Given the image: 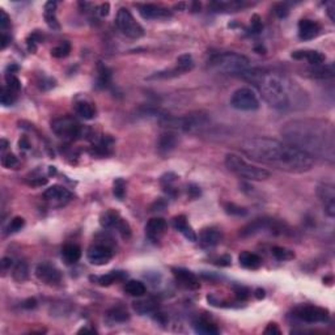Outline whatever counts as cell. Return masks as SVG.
<instances>
[{
  "mask_svg": "<svg viewBox=\"0 0 335 335\" xmlns=\"http://www.w3.org/2000/svg\"><path fill=\"white\" fill-rule=\"evenodd\" d=\"M282 135L288 144L308 156L334 162L335 131L333 123L321 119H296L284 125Z\"/></svg>",
  "mask_w": 335,
  "mask_h": 335,
  "instance_id": "1",
  "label": "cell"
},
{
  "mask_svg": "<svg viewBox=\"0 0 335 335\" xmlns=\"http://www.w3.org/2000/svg\"><path fill=\"white\" fill-rule=\"evenodd\" d=\"M249 157L287 173H305L313 168L314 160L285 142L270 138H250L241 144Z\"/></svg>",
  "mask_w": 335,
  "mask_h": 335,
  "instance_id": "2",
  "label": "cell"
},
{
  "mask_svg": "<svg viewBox=\"0 0 335 335\" xmlns=\"http://www.w3.org/2000/svg\"><path fill=\"white\" fill-rule=\"evenodd\" d=\"M242 77L254 84L264 101L275 109L285 110L295 105H304V92L285 76L260 68H250Z\"/></svg>",
  "mask_w": 335,
  "mask_h": 335,
  "instance_id": "3",
  "label": "cell"
},
{
  "mask_svg": "<svg viewBox=\"0 0 335 335\" xmlns=\"http://www.w3.org/2000/svg\"><path fill=\"white\" fill-rule=\"evenodd\" d=\"M208 66L213 71L232 76H244L250 70V62L248 58L232 52L213 55L208 60Z\"/></svg>",
  "mask_w": 335,
  "mask_h": 335,
  "instance_id": "4",
  "label": "cell"
},
{
  "mask_svg": "<svg viewBox=\"0 0 335 335\" xmlns=\"http://www.w3.org/2000/svg\"><path fill=\"white\" fill-rule=\"evenodd\" d=\"M225 166L228 168L229 172L249 181H266L271 177V173L267 169L253 165L236 154H229L225 156Z\"/></svg>",
  "mask_w": 335,
  "mask_h": 335,
  "instance_id": "5",
  "label": "cell"
},
{
  "mask_svg": "<svg viewBox=\"0 0 335 335\" xmlns=\"http://www.w3.org/2000/svg\"><path fill=\"white\" fill-rule=\"evenodd\" d=\"M52 130L56 136L64 140H74L83 134L81 125L71 115H64L54 119L52 122Z\"/></svg>",
  "mask_w": 335,
  "mask_h": 335,
  "instance_id": "6",
  "label": "cell"
},
{
  "mask_svg": "<svg viewBox=\"0 0 335 335\" xmlns=\"http://www.w3.org/2000/svg\"><path fill=\"white\" fill-rule=\"evenodd\" d=\"M115 25L125 36L138 40L144 36V29L138 21L135 20L132 13L127 8H121L115 17Z\"/></svg>",
  "mask_w": 335,
  "mask_h": 335,
  "instance_id": "7",
  "label": "cell"
},
{
  "mask_svg": "<svg viewBox=\"0 0 335 335\" xmlns=\"http://www.w3.org/2000/svg\"><path fill=\"white\" fill-rule=\"evenodd\" d=\"M231 105L236 110L241 111H254L259 107V99L256 92L250 88H240L233 92L231 97Z\"/></svg>",
  "mask_w": 335,
  "mask_h": 335,
  "instance_id": "8",
  "label": "cell"
},
{
  "mask_svg": "<svg viewBox=\"0 0 335 335\" xmlns=\"http://www.w3.org/2000/svg\"><path fill=\"white\" fill-rule=\"evenodd\" d=\"M283 233V224L279 221L274 220V219H267V217H262V219H256L248 225H245L244 228L241 229L240 234L242 237H250L258 233Z\"/></svg>",
  "mask_w": 335,
  "mask_h": 335,
  "instance_id": "9",
  "label": "cell"
},
{
  "mask_svg": "<svg viewBox=\"0 0 335 335\" xmlns=\"http://www.w3.org/2000/svg\"><path fill=\"white\" fill-rule=\"evenodd\" d=\"M295 315L301 321L309 323H318V322H327L330 318V314L326 309L319 307H313V305H308V307H300L295 310Z\"/></svg>",
  "mask_w": 335,
  "mask_h": 335,
  "instance_id": "10",
  "label": "cell"
},
{
  "mask_svg": "<svg viewBox=\"0 0 335 335\" xmlns=\"http://www.w3.org/2000/svg\"><path fill=\"white\" fill-rule=\"evenodd\" d=\"M100 224L103 225V228H117L118 232L122 234V237L127 238L130 237L131 229L126 221L123 220L122 217L119 216L118 212H115L113 209H109L100 217Z\"/></svg>",
  "mask_w": 335,
  "mask_h": 335,
  "instance_id": "11",
  "label": "cell"
},
{
  "mask_svg": "<svg viewBox=\"0 0 335 335\" xmlns=\"http://www.w3.org/2000/svg\"><path fill=\"white\" fill-rule=\"evenodd\" d=\"M317 194H318L319 199L322 202L323 208L326 212L327 216L334 217L335 216V189L333 183L329 182H323L317 187Z\"/></svg>",
  "mask_w": 335,
  "mask_h": 335,
  "instance_id": "12",
  "label": "cell"
},
{
  "mask_svg": "<svg viewBox=\"0 0 335 335\" xmlns=\"http://www.w3.org/2000/svg\"><path fill=\"white\" fill-rule=\"evenodd\" d=\"M87 258L95 266H103L109 263L113 258V250L106 245L96 244L88 249Z\"/></svg>",
  "mask_w": 335,
  "mask_h": 335,
  "instance_id": "13",
  "label": "cell"
},
{
  "mask_svg": "<svg viewBox=\"0 0 335 335\" xmlns=\"http://www.w3.org/2000/svg\"><path fill=\"white\" fill-rule=\"evenodd\" d=\"M36 276L41 282L50 285H55L62 282V274L55 266L50 263H41L36 268Z\"/></svg>",
  "mask_w": 335,
  "mask_h": 335,
  "instance_id": "14",
  "label": "cell"
},
{
  "mask_svg": "<svg viewBox=\"0 0 335 335\" xmlns=\"http://www.w3.org/2000/svg\"><path fill=\"white\" fill-rule=\"evenodd\" d=\"M172 272H173L174 278L178 282V284L186 288V289H198V288H201L199 279H198V276L194 272L182 267L172 268Z\"/></svg>",
  "mask_w": 335,
  "mask_h": 335,
  "instance_id": "15",
  "label": "cell"
},
{
  "mask_svg": "<svg viewBox=\"0 0 335 335\" xmlns=\"http://www.w3.org/2000/svg\"><path fill=\"white\" fill-rule=\"evenodd\" d=\"M139 13L146 20H157V19H168L172 16L169 9L162 8L156 4H138Z\"/></svg>",
  "mask_w": 335,
  "mask_h": 335,
  "instance_id": "16",
  "label": "cell"
},
{
  "mask_svg": "<svg viewBox=\"0 0 335 335\" xmlns=\"http://www.w3.org/2000/svg\"><path fill=\"white\" fill-rule=\"evenodd\" d=\"M166 231V221L161 217L151 219L146 225V234L151 241H158Z\"/></svg>",
  "mask_w": 335,
  "mask_h": 335,
  "instance_id": "17",
  "label": "cell"
},
{
  "mask_svg": "<svg viewBox=\"0 0 335 335\" xmlns=\"http://www.w3.org/2000/svg\"><path fill=\"white\" fill-rule=\"evenodd\" d=\"M319 32H321V26L315 21L305 19L299 23V37L301 40H313L314 37L318 36Z\"/></svg>",
  "mask_w": 335,
  "mask_h": 335,
  "instance_id": "18",
  "label": "cell"
},
{
  "mask_svg": "<svg viewBox=\"0 0 335 335\" xmlns=\"http://www.w3.org/2000/svg\"><path fill=\"white\" fill-rule=\"evenodd\" d=\"M173 227L177 229L178 232L182 233L186 240L191 241V242H195L198 240L197 233L194 232V229L191 228V225L189 224V221L186 219V216L183 215H180V216H176L173 219Z\"/></svg>",
  "mask_w": 335,
  "mask_h": 335,
  "instance_id": "19",
  "label": "cell"
},
{
  "mask_svg": "<svg viewBox=\"0 0 335 335\" xmlns=\"http://www.w3.org/2000/svg\"><path fill=\"white\" fill-rule=\"evenodd\" d=\"M292 58L293 59H305L308 60L311 66H319L325 62V55L315 50H297V52H292Z\"/></svg>",
  "mask_w": 335,
  "mask_h": 335,
  "instance_id": "20",
  "label": "cell"
},
{
  "mask_svg": "<svg viewBox=\"0 0 335 335\" xmlns=\"http://www.w3.org/2000/svg\"><path fill=\"white\" fill-rule=\"evenodd\" d=\"M71 193L68 191L66 187L60 185H54L49 187L44 193V198L46 201H55V202H63L68 201L71 198Z\"/></svg>",
  "mask_w": 335,
  "mask_h": 335,
  "instance_id": "21",
  "label": "cell"
},
{
  "mask_svg": "<svg viewBox=\"0 0 335 335\" xmlns=\"http://www.w3.org/2000/svg\"><path fill=\"white\" fill-rule=\"evenodd\" d=\"M309 75L313 79H322V80H327V79H333L335 75V70H334V64H319V66H313V68L309 70Z\"/></svg>",
  "mask_w": 335,
  "mask_h": 335,
  "instance_id": "22",
  "label": "cell"
},
{
  "mask_svg": "<svg viewBox=\"0 0 335 335\" xmlns=\"http://www.w3.org/2000/svg\"><path fill=\"white\" fill-rule=\"evenodd\" d=\"M240 264L242 267L248 268V270H257L262 266V258L257 256L254 253L250 252H242L238 257Z\"/></svg>",
  "mask_w": 335,
  "mask_h": 335,
  "instance_id": "23",
  "label": "cell"
},
{
  "mask_svg": "<svg viewBox=\"0 0 335 335\" xmlns=\"http://www.w3.org/2000/svg\"><path fill=\"white\" fill-rule=\"evenodd\" d=\"M244 1H213L211 3V8L216 12H236L246 7Z\"/></svg>",
  "mask_w": 335,
  "mask_h": 335,
  "instance_id": "24",
  "label": "cell"
},
{
  "mask_svg": "<svg viewBox=\"0 0 335 335\" xmlns=\"http://www.w3.org/2000/svg\"><path fill=\"white\" fill-rule=\"evenodd\" d=\"M221 240V233L216 228H206L201 233V241L202 244L208 248L216 246Z\"/></svg>",
  "mask_w": 335,
  "mask_h": 335,
  "instance_id": "25",
  "label": "cell"
},
{
  "mask_svg": "<svg viewBox=\"0 0 335 335\" xmlns=\"http://www.w3.org/2000/svg\"><path fill=\"white\" fill-rule=\"evenodd\" d=\"M177 146V138L173 132L170 131H166L164 134L160 135L157 142V148L161 151L162 154H166V152H170L172 150H174V147Z\"/></svg>",
  "mask_w": 335,
  "mask_h": 335,
  "instance_id": "26",
  "label": "cell"
},
{
  "mask_svg": "<svg viewBox=\"0 0 335 335\" xmlns=\"http://www.w3.org/2000/svg\"><path fill=\"white\" fill-rule=\"evenodd\" d=\"M127 274L125 271H111L106 275L99 276L96 278V282L103 285V287H107V285H111L113 283H118V282H123L126 280Z\"/></svg>",
  "mask_w": 335,
  "mask_h": 335,
  "instance_id": "27",
  "label": "cell"
},
{
  "mask_svg": "<svg viewBox=\"0 0 335 335\" xmlns=\"http://www.w3.org/2000/svg\"><path fill=\"white\" fill-rule=\"evenodd\" d=\"M62 256L68 264L76 263L81 258V249L75 244H68L62 250Z\"/></svg>",
  "mask_w": 335,
  "mask_h": 335,
  "instance_id": "28",
  "label": "cell"
},
{
  "mask_svg": "<svg viewBox=\"0 0 335 335\" xmlns=\"http://www.w3.org/2000/svg\"><path fill=\"white\" fill-rule=\"evenodd\" d=\"M55 11H56L55 1H49V3H46V5H45V20H46V23H48V25L50 26V28L58 30L60 26H59V23H58V19H56Z\"/></svg>",
  "mask_w": 335,
  "mask_h": 335,
  "instance_id": "29",
  "label": "cell"
},
{
  "mask_svg": "<svg viewBox=\"0 0 335 335\" xmlns=\"http://www.w3.org/2000/svg\"><path fill=\"white\" fill-rule=\"evenodd\" d=\"M194 330L197 331L198 334H205V335H213L219 334V329L216 325H213L212 322H209L207 319H198L194 322Z\"/></svg>",
  "mask_w": 335,
  "mask_h": 335,
  "instance_id": "30",
  "label": "cell"
},
{
  "mask_svg": "<svg viewBox=\"0 0 335 335\" xmlns=\"http://www.w3.org/2000/svg\"><path fill=\"white\" fill-rule=\"evenodd\" d=\"M125 292H126L127 295L134 296V297H142V296L146 295L147 288L139 280H129L125 284Z\"/></svg>",
  "mask_w": 335,
  "mask_h": 335,
  "instance_id": "31",
  "label": "cell"
},
{
  "mask_svg": "<svg viewBox=\"0 0 335 335\" xmlns=\"http://www.w3.org/2000/svg\"><path fill=\"white\" fill-rule=\"evenodd\" d=\"M107 318L110 319L111 322L122 323L130 319V314H129V311L125 308L115 307L111 308L110 310L107 311Z\"/></svg>",
  "mask_w": 335,
  "mask_h": 335,
  "instance_id": "32",
  "label": "cell"
},
{
  "mask_svg": "<svg viewBox=\"0 0 335 335\" xmlns=\"http://www.w3.org/2000/svg\"><path fill=\"white\" fill-rule=\"evenodd\" d=\"M75 109L77 115H80L81 118L87 119V121L95 118V107H93V105H92L91 103H88V101H80V103H76Z\"/></svg>",
  "mask_w": 335,
  "mask_h": 335,
  "instance_id": "33",
  "label": "cell"
},
{
  "mask_svg": "<svg viewBox=\"0 0 335 335\" xmlns=\"http://www.w3.org/2000/svg\"><path fill=\"white\" fill-rule=\"evenodd\" d=\"M194 68V59L190 54H183V55L178 56L177 59V70L182 74L191 71Z\"/></svg>",
  "mask_w": 335,
  "mask_h": 335,
  "instance_id": "34",
  "label": "cell"
},
{
  "mask_svg": "<svg viewBox=\"0 0 335 335\" xmlns=\"http://www.w3.org/2000/svg\"><path fill=\"white\" fill-rule=\"evenodd\" d=\"M12 276H13V279L16 280V282H19V283L25 282V280L28 279V276H29L28 264L25 263V262H19V263L15 266V268H13Z\"/></svg>",
  "mask_w": 335,
  "mask_h": 335,
  "instance_id": "35",
  "label": "cell"
},
{
  "mask_svg": "<svg viewBox=\"0 0 335 335\" xmlns=\"http://www.w3.org/2000/svg\"><path fill=\"white\" fill-rule=\"evenodd\" d=\"M70 52H71V44L67 42V41H64V42H62V44L52 49V55L56 58V59H62V58H66V56L70 55Z\"/></svg>",
  "mask_w": 335,
  "mask_h": 335,
  "instance_id": "36",
  "label": "cell"
},
{
  "mask_svg": "<svg viewBox=\"0 0 335 335\" xmlns=\"http://www.w3.org/2000/svg\"><path fill=\"white\" fill-rule=\"evenodd\" d=\"M272 256L278 260H291L295 258V253L283 246H275L272 249Z\"/></svg>",
  "mask_w": 335,
  "mask_h": 335,
  "instance_id": "37",
  "label": "cell"
},
{
  "mask_svg": "<svg viewBox=\"0 0 335 335\" xmlns=\"http://www.w3.org/2000/svg\"><path fill=\"white\" fill-rule=\"evenodd\" d=\"M135 310L140 313V314H146V313H151L156 309V304L152 300H142V301H136L134 304Z\"/></svg>",
  "mask_w": 335,
  "mask_h": 335,
  "instance_id": "38",
  "label": "cell"
},
{
  "mask_svg": "<svg viewBox=\"0 0 335 335\" xmlns=\"http://www.w3.org/2000/svg\"><path fill=\"white\" fill-rule=\"evenodd\" d=\"M16 92L11 91L9 88H7L4 85V87L1 88L0 101H1V103H3L4 106H11V105H13L15 101H16Z\"/></svg>",
  "mask_w": 335,
  "mask_h": 335,
  "instance_id": "39",
  "label": "cell"
},
{
  "mask_svg": "<svg viewBox=\"0 0 335 335\" xmlns=\"http://www.w3.org/2000/svg\"><path fill=\"white\" fill-rule=\"evenodd\" d=\"M225 212L228 215H232V216H246L248 215V209L241 207V206H237L234 203H225L224 205Z\"/></svg>",
  "mask_w": 335,
  "mask_h": 335,
  "instance_id": "40",
  "label": "cell"
},
{
  "mask_svg": "<svg viewBox=\"0 0 335 335\" xmlns=\"http://www.w3.org/2000/svg\"><path fill=\"white\" fill-rule=\"evenodd\" d=\"M113 193L119 201H123V198L126 195V182L123 181L122 178H117L114 181V187H113Z\"/></svg>",
  "mask_w": 335,
  "mask_h": 335,
  "instance_id": "41",
  "label": "cell"
},
{
  "mask_svg": "<svg viewBox=\"0 0 335 335\" xmlns=\"http://www.w3.org/2000/svg\"><path fill=\"white\" fill-rule=\"evenodd\" d=\"M5 87L9 88L11 91L16 92L17 93V92L21 89L20 80L17 79L13 74H7V75H5Z\"/></svg>",
  "mask_w": 335,
  "mask_h": 335,
  "instance_id": "42",
  "label": "cell"
},
{
  "mask_svg": "<svg viewBox=\"0 0 335 335\" xmlns=\"http://www.w3.org/2000/svg\"><path fill=\"white\" fill-rule=\"evenodd\" d=\"M24 225H25L24 219H23L21 216H16V217H13L12 220H11L7 231H8V233H16L24 228Z\"/></svg>",
  "mask_w": 335,
  "mask_h": 335,
  "instance_id": "43",
  "label": "cell"
},
{
  "mask_svg": "<svg viewBox=\"0 0 335 335\" xmlns=\"http://www.w3.org/2000/svg\"><path fill=\"white\" fill-rule=\"evenodd\" d=\"M1 164L7 169H13V168H16L19 165V160L13 154H5L1 157Z\"/></svg>",
  "mask_w": 335,
  "mask_h": 335,
  "instance_id": "44",
  "label": "cell"
},
{
  "mask_svg": "<svg viewBox=\"0 0 335 335\" xmlns=\"http://www.w3.org/2000/svg\"><path fill=\"white\" fill-rule=\"evenodd\" d=\"M99 68H100L99 84L101 85V87H105V85H107V83L110 81V71H109L105 66H103V64H100Z\"/></svg>",
  "mask_w": 335,
  "mask_h": 335,
  "instance_id": "45",
  "label": "cell"
},
{
  "mask_svg": "<svg viewBox=\"0 0 335 335\" xmlns=\"http://www.w3.org/2000/svg\"><path fill=\"white\" fill-rule=\"evenodd\" d=\"M9 25H11V19L5 13L4 9H0V28H1L3 33H4L5 29H8Z\"/></svg>",
  "mask_w": 335,
  "mask_h": 335,
  "instance_id": "46",
  "label": "cell"
},
{
  "mask_svg": "<svg viewBox=\"0 0 335 335\" xmlns=\"http://www.w3.org/2000/svg\"><path fill=\"white\" fill-rule=\"evenodd\" d=\"M252 29L254 33H259L262 30V23H260V19L258 15H254L252 17Z\"/></svg>",
  "mask_w": 335,
  "mask_h": 335,
  "instance_id": "47",
  "label": "cell"
},
{
  "mask_svg": "<svg viewBox=\"0 0 335 335\" xmlns=\"http://www.w3.org/2000/svg\"><path fill=\"white\" fill-rule=\"evenodd\" d=\"M275 13L278 15V17L283 19V17L288 16V7L285 4H278L275 7Z\"/></svg>",
  "mask_w": 335,
  "mask_h": 335,
  "instance_id": "48",
  "label": "cell"
},
{
  "mask_svg": "<svg viewBox=\"0 0 335 335\" xmlns=\"http://www.w3.org/2000/svg\"><path fill=\"white\" fill-rule=\"evenodd\" d=\"M236 295L238 299L246 300L249 297V289L245 287H237L236 288Z\"/></svg>",
  "mask_w": 335,
  "mask_h": 335,
  "instance_id": "49",
  "label": "cell"
},
{
  "mask_svg": "<svg viewBox=\"0 0 335 335\" xmlns=\"http://www.w3.org/2000/svg\"><path fill=\"white\" fill-rule=\"evenodd\" d=\"M263 333L264 334H280V330L276 323H268Z\"/></svg>",
  "mask_w": 335,
  "mask_h": 335,
  "instance_id": "50",
  "label": "cell"
},
{
  "mask_svg": "<svg viewBox=\"0 0 335 335\" xmlns=\"http://www.w3.org/2000/svg\"><path fill=\"white\" fill-rule=\"evenodd\" d=\"M109 11H110V4H109V3H103V4L100 5L99 12L101 16H107V15H109Z\"/></svg>",
  "mask_w": 335,
  "mask_h": 335,
  "instance_id": "51",
  "label": "cell"
},
{
  "mask_svg": "<svg viewBox=\"0 0 335 335\" xmlns=\"http://www.w3.org/2000/svg\"><path fill=\"white\" fill-rule=\"evenodd\" d=\"M189 194L191 195L193 198H197L201 195V190H199V187L195 185H190L189 186Z\"/></svg>",
  "mask_w": 335,
  "mask_h": 335,
  "instance_id": "52",
  "label": "cell"
},
{
  "mask_svg": "<svg viewBox=\"0 0 335 335\" xmlns=\"http://www.w3.org/2000/svg\"><path fill=\"white\" fill-rule=\"evenodd\" d=\"M23 307H24L25 309H33V308L37 307V301L34 299H28L24 304H23Z\"/></svg>",
  "mask_w": 335,
  "mask_h": 335,
  "instance_id": "53",
  "label": "cell"
},
{
  "mask_svg": "<svg viewBox=\"0 0 335 335\" xmlns=\"http://www.w3.org/2000/svg\"><path fill=\"white\" fill-rule=\"evenodd\" d=\"M12 259L11 258H8V257H4L3 258V260H1V266H3V270H8L11 266H12Z\"/></svg>",
  "mask_w": 335,
  "mask_h": 335,
  "instance_id": "54",
  "label": "cell"
},
{
  "mask_svg": "<svg viewBox=\"0 0 335 335\" xmlns=\"http://www.w3.org/2000/svg\"><path fill=\"white\" fill-rule=\"evenodd\" d=\"M334 8H335L334 1H331V3H329V8H327V13H329V16H330L331 21H334V20H335V17H334Z\"/></svg>",
  "mask_w": 335,
  "mask_h": 335,
  "instance_id": "55",
  "label": "cell"
},
{
  "mask_svg": "<svg viewBox=\"0 0 335 335\" xmlns=\"http://www.w3.org/2000/svg\"><path fill=\"white\" fill-rule=\"evenodd\" d=\"M8 42H9V37L5 36V33H1V49L7 48Z\"/></svg>",
  "mask_w": 335,
  "mask_h": 335,
  "instance_id": "56",
  "label": "cell"
},
{
  "mask_svg": "<svg viewBox=\"0 0 335 335\" xmlns=\"http://www.w3.org/2000/svg\"><path fill=\"white\" fill-rule=\"evenodd\" d=\"M264 291L263 289H260V288H258V289H256V297L258 300H262V299H264Z\"/></svg>",
  "mask_w": 335,
  "mask_h": 335,
  "instance_id": "57",
  "label": "cell"
},
{
  "mask_svg": "<svg viewBox=\"0 0 335 335\" xmlns=\"http://www.w3.org/2000/svg\"><path fill=\"white\" fill-rule=\"evenodd\" d=\"M21 147H23V148H24V150H28L29 147H30V144H29V142H28V140H26V139H25V138H23V139H21V140H20V148H21Z\"/></svg>",
  "mask_w": 335,
  "mask_h": 335,
  "instance_id": "58",
  "label": "cell"
},
{
  "mask_svg": "<svg viewBox=\"0 0 335 335\" xmlns=\"http://www.w3.org/2000/svg\"><path fill=\"white\" fill-rule=\"evenodd\" d=\"M7 147H8V142L5 139H1V152H4L7 150Z\"/></svg>",
  "mask_w": 335,
  "mask_h": 335,
  "instance_id": "59",
  "label": "cell"
},
{
  "mask_svg": "<svg viewBox=\"0 0 335 335\" xmlns=\"http://www.w3.org/2000/svg\"><path fill=\"white\" fill-rule=\"evenodd\" d=\"M193 11L194 12H197V11H199L201 9V3H193Z\"/></svg>",
  "mask_w": 335,
  "mask_h": 335,
  "instance_id": "60",
  "label": "cell"
}]
</instances>
